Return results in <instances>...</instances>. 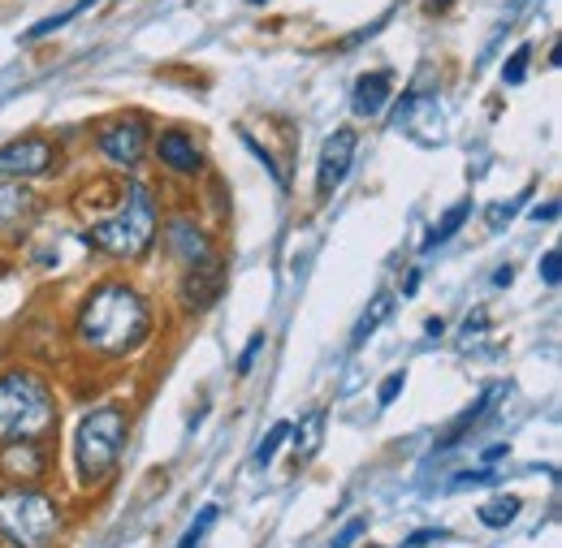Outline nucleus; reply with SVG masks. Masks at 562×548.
Masks as SVG:
<instances>
[{"mask_svg": "<svg viewBox=\"0 0 562 548\" xmlns=\"http://www.w3.org/2000/svg\"><path fill=\"white\" fill-rule=\"evenodd\" d=\"M481 480H490V471H468V476H459L454 483H481Z\"/></svg>", "mask_w": 562, "mask_h": 548, "instance_id": "obj_28", "label": "nucleus"}, {"mask_svg": "<svg viewBox=\"0 0 562 548\" xmlns=\"http://www.w3.org/2000/svg\"><path fill=\"white\" fill-rule=\"evenodd\" d=\"M559 269H562V255L559 251H546V260H541V281H546V285H559Z\"/></svg>", "mask_w": 562, "mask_h": 548, "instance_id": "obj_23", "label": "nucleus"}, {"mask_svg": "<svg viewBox=\"0 0 562 548\" xmlns=\"http://www.w3.org/2000/svg\"><path fill=\"white\" fill-rule=\"evenodd\" d=\"M363 532H368V518H351V523H347V527L334 536V545H329V548H351Z\"/></svg>", "mask_w": 562, "mask_h": 548, "instance_id": "obj_21", "label": "nucleus"}, {"mask_svg": "<svg viewBox=\"0 0 562 548\" xmlns=\"http://www.w3.org/2000/svg\"><path fill=\"white\" fill-rule=\"evenodd\" d=\"M156 151H160V164H169L173 173H200V147H195V138L165 135L156 142Z\"/></svg>", "mask_w": 562, "mask_h": 548, "instance_id": "obj_12", "label": "nucleus"}, {"mask_svg": "<svg viewBox=\"0 0 562 548\" xmlns=\"http://www.w3.org/2000/svg\"><path fill=\"white\" fill-rule=\"evenodd\" d=\"M151 238H156V199H151V191L143 182L126 186L117 212L91 220V242L104 255H117V260H139L143 251L151 247Z\"/></svg>", "mask_w": 562, "mask_h": 548, "instance_id": "obj_2", "label": "nucleus"}, {"mask_svg": "<svg viewBox=\"0 0 562 548\" xmlns=\"http://www.w3.org/2000/svg\"><path fill=\"white\" fill-rule=\"evenodd\" d=\"M147 122L143 117H117V122H109L104 130H100V151L113 160V164H126V169H135L143 160V151H147Z\"/></svg>", "mask_w": 562, "mask_h": 548, "instance_id": "obj_8", "label": "nucleus"}, {"mask_svg": "<svg viewBox=\"0 0 562 548\" xmlns=\"http://www.w3.org/2000/svg\"><path fill=\"white\" fill-rule=\"evenodd\" d=\"M554 216H559V204H546L532 212V220H554Z\"/></svg>", "mask_w": 562, "mask_h": 548, "instance_id": "obj_27", "label": "nucleus"}, {"mask_svg": "<svg viewBox=\"0 0 562 548\" xmlns=\"http://www.w3.org/2000/svg\"><path fill=\"white\" fill-rule=\"evenodd\" d=\"M502 220H510V207H506V204H497V207L490 212V225H493V229H497Z\"/></svg>", "mask_w": 562, "mask_h": 548, "instance_id": "obj_26", "label": "nucleus"}, {"mask_svg": "<svg viewBox=\"0 0 562 548\" xmlns=\"http://www.w3.org/2000/svg\"><path fill=\"white\" fill-rule=\"evenodd\" d=\"M126 414L117 407H100L78 423V476L87 483H100L113 476L122 449H126Z\"/></svg>", "mask_w": 562, "mask_h": 548, "instance_id": "obj_5", "label": "nucleus"}, {"mask_svg": "<svg viewBox=\"0 0 562 548\" xmlns=\"http://www.w3.org/2000/svg\"><path fill=\"white\" fill-rule=\"evenodd\" d=\"M169 238H173V251L187 260V269H191V264H200V260H209L204 233H195L191 225H173V229H169Z\"/></svg>", "mask_w": 562, "mask_h": 548, "instance_id": "obj_13", "label": "nucleus"}, {"mask_svg": "<svg viewBox=\"0 0 562 548\" xmlns=\"http://www.w3.org/2000/svg\"><path fill=\"white\" fill-rule=\"evenodd\" d=\"M260 345H265V333H256V338H251V345H247V354H243V363H238V372H251V358L260 354Z\"/></svg>", "mask_w": 562, "mask_h": 548, "instance_id": "obj_24", "label": "nucleus"}, {"mask_svg": "<svg viewBox=\"0 0 562 548\" xmlns=\"http://www.w3.org/2000/svg\"><path fill=\"white\" fill-rule=\"evenodd\" d=\"M510 264H506V269H497V276H493V285H510Z\"/></svg>", "mask_w": 562, "mask_h": 548, "instance_id": "obj_29", "label": "nucleus"}, {"mask_svg": "<svg viewBox=\"0 0 562 548\" xmlns=\"http://www.w3.org/2000/svg\"><path fill=\"white\" fill-rule=\"evenodd\" d=\"M390 307H394V298H390V294H376V302L368 307V316H363V320L355 324V338H351V342H355V345H363V338H372V333H376V329L385 324Z\"/></svg>", "mask_w": 562, "mask_h": 548, "instance_id": "obj_16", "label": "nucleus"}, {"mask_svg": "<svg viewBox=\"0 0 562 548\" xmlns=\"http://www.w3.org/2000/svg\"><path fill=\"white\" fill-rule=\"evenodd\" d=\"M355 147H359V135L347 130V126L325 138V147H321V164H316V195H321V199H329V195L347 182L351 160H355Z\"/></svg>", "mask_w": 562, "mask_h": 548, "instance_id": "obj_7", "label": "nucleus"}, {"mask_svg": "<svg viewBox=\"0 0 562 548\" xmlns=\"http://www.w3.org/2000/svg\"><path fill=\"white\" fill-rule=\"evenodd\" d=\"M390 91H394V73H385V69H372V73H363V78L355 82L351 109L359 113V117H376V113L390 104Z\"/></svg>", "mask_w": 562, "mask_h": 548, "instance_id": "obj_11", "label": "nucleus"}, {"mask_svg": "<svg viewBox=\"0 0 562 548\" xmlns=\"http://www.w3.org/2000/svg\"><path fill=\"white\" fill-rule=\"evenodd\" d=\"M57 164V147L48 138H18L0 147V182H22V178H44Z\"/></svg>", "mask_w": 562, "mask_h": 548, "instance_id": "obj_6", "label": "nucleus"}, {"mask_svg": "<svg viewBox=\"0 0 562 548\" xmlns=\"http://www.w3.org/2000/svg\"><path fill=\"white\" fill-rule=\"evenodd\" d=\"M468 216H472V204H454L441 220H437V225H432V229H428V242H424V247H441V242H450V238L463 229V220H468Z\"/></svg>", "mask_w": 562, "mask_h": 548, "instance_id": "obj_14", "label": "nucleus"}, {"mask_svg": "<svg viewBox=\"0 0 562 548\" xmlns=\"http://www.w3.org/2000/svg\"><path fill=\"white\" fill-rule=\"evenodd\" d=\"M403 385H407V376H403V372H394V376L381 385V398H376V402H381V407H390V402L403 393Z\"/></svg>", "mask_w": 562, "mask_h": 548, "instance_id": "obj_22", "label": "nucleus"}, {"mask_svg": "<svg viewBox=\"0 0 562 548\" xmlns=\"http://www.w3.org/2000/svg\"><path fill=\"white\" fill-rule=\"evenodd\" d=\"M216 514H221L216 505H204V510H200V518H195V523L187 527V536L178 540V548H200V540L209 536V532H212V523H216Z\"/></svg>", "mask_w": 562, "mask_h": 548, "instance_id": "obj_17", "label": "nucleus"}, {"mask_svg": "<svg viewBox=\"0 0 562 548\" xmlns=\"http://www.w3.org/2000/svg\"><path fill=\"white\" fill-rule=\"evenodd\" d=\"M61 532V510L35 488H0V540L13 548H48Z\"/></svg>", "mask_w": 562, "mask_h": 548, "instance_id": "obj_3", "label": "nucleus"}, {"mask_svg": "<svg viewBox=\"0 0 562 548\" xmlns=\"http://www.w3.org/2000/svg\"><path fill=\"white\" fill-rule=\"evenodd\" d=\"M428 9H450V0H428Z\"/></svg>", "mask_w": 562, "mask_h": 548, "instance_id": "obj_31", "label": "nucleus"}, {"mask_svg": "<svg viewBox=\"0 0 562 548\" xmlns=\"http://www.w3.org/2000/svg\"><path fill=\"white\" fill-rule=\"evenodd\" d=\"M285 436H290V423H273V427H269V436H265L260 449H256V467H269V463L278 458V449Z\"/></svg>", "mask_w": 562, "mask_h": 548, "instance_id": "obj_19", "label": "nucleus"}, {"mask_svg": "<svg viewBox=\"0 0 562 548\" xmlns=\"http://www.w3.org/2000/svg\"><path fill=\"white\" fill-rule=\"evenodd\" d=\"M0 471H4L9 480H40V476H44V449L31 445V436H26V441H4V449H0Z\"/></svg>", "mask_w": 562, "mask_h": 548, "instance_id": "obj_10", "label": "nucleus"}, {"mask_svg": "<svg viewBox=\"0 0 562 548\" xmlns=\"http://www.w3.org/2000/svg\"><path fill=\"white\" fill-rule=\"evenodd\" d=\"M221 285H225V269H221V260H200V264H191L187 269V285H182V302L191 307V311H200V307H209L212 298L221 294Z\"/></svg>", "mask_w": 562, "mask_h": 548, "instance_id": "obj_9", "label": "nucleus"}, {"mask_svg": "<svg viewBox=\"0 0 562 548\" xmlns=\"http://www.w3.org/2000/svg\"><path fill=\"white\" fill-rule=\"evenodd\" d=\"M528 61H532V48L524 44V48H515V57L506 61V69H502V78L515 87V82H524V69H528Z\"/></svg>", "mask_w": 562, "mask_h": 548, "instance_id": "obj_20", "label": "nucleus"}, {"mask_svg": "<svg viewBox=\"0 0 562 548\" xmlns=\"http://www.w3.org/2000/svg\"><path fill=\"white\" fill-rule=\"evenodd\" d=\"M321 427H325V414H307V423H303V432H294V449L303 445V458H312L316 454V445H321Z\"/></svg>", "mask_w": 562, "mask_h": 548, "instance_id": "obj_18", "label": "nucleus"}, {"mask_svg": "<svg viewBox=\"0 0 562 548\" xmlns=\"http://www.w3.org/2000/svg\"><path fill=\"white\" fill-rule=\"evenodd\" d=\"M57 414L53 389L31 372L0 376V441H26L40 436Z\"/></svg>", "mask_w": 562, "mask_h": 548, "instance_id": "obj_4", "label": "nucleus"}, {"mask_svg": "<svg viewBox=\"0 0 562 548\" xmlns=\"http://www.w3.org/2000/svg\"><path fill=\"white\" fill-rule=\"evenodd\" d=\"M506 454V445H493V449H485V463H497Z\"/></svg>", "mask_w": 562, "mask_h": 548, "instance_id": "obj_30", "label": "nucleus"}, {"mask_svg": "<svg viewBox=\"0 0 562 548\" xmlns=\"http://www.w3.org/2000/svg\"><path fill=\"white\" fill-rule=\"evenodd\" d=\"M428 540H441V532H416V536L407 540V548H420V545H428Z\"/></svg>", "mask_w": 562, "mask_h": 548, "instance_id": "obj_25", "label": "nucleus"}, {"mask_svg": "<svg viewBox=\"0 0 562 548\" xmlns=\"http://www.w3.org/2000/svg\"><path fill=\"white\" fill-rule=\"evenodd\" d=\"M147 333H151L147 302L131 285H117V281L91 289V298L78 311V342L95 354H109V358L139 350Z\"/></svg>", "mask_w": 562, "mask_h": 548, "instance_id": "obj_1", "label": "nucleus"}, {"mask_svg": "<svg viewBox=\"0 0 562 548\" xmlns=\"http://www.w3.org/2000/svg\"><path fill=\"white\" fill-rule=\"evenodd\" d=\"M256 4H260V0H256Z\"/></svg>", "mask_w": 562, "mask_h": 548, "instance_id": "obj_32", "label": "nucleus"}, {"mask_svg": "<svg viewBox=\"0 0 562 548\" xmlns=\"http://www.w3.org/2000/svg\"><path fill=\"white\" fill-rule=\"evenodd\" d=\"M515 514H519V501H515V496H493V501L481 505V523L493 527V532H497V527H510Z\"/></svg>", "mask_w": 562, "mask_h": 548, "instance_id": "obj_15", "label": "nucleus"}]
</instances>
